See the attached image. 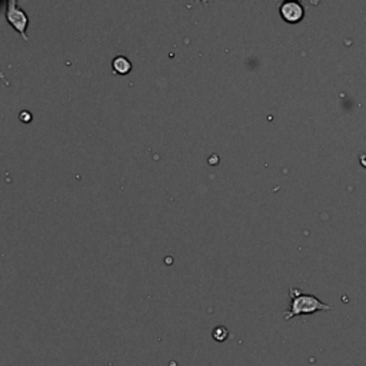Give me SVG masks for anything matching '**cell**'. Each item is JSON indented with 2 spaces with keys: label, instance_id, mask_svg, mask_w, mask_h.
Returning a JSON list of instances; mask_svg holds the SVG:
<instances>
[{
  "label": "cell",
  "instance_id": "6da1fadb",
  "mask_svg": "<svg viewBox=\"0 0 366 366\" xmlns=\"http://www.w3.org/2000/svg\"><path fill=\"white\" fill-rule=\"evenodd\" d=\"M289 295H290V305L289 309L284 312L285 320H289L295 316L312 315L315 312H325L332 309V306L324 304L315 295L302 294V290L296 288L289 289Z\"/></svg>",
  "mask_w": 366,
  "mask_h": 366
},
{
  "label": "cell",
  "instance_id": "277c9868",
  "mask_svg": "<svg viewBox=\"0 0 366 366\" xmlns=\"http://www.w3.org/2000/svg\"><path fill=\"white\" fill-rule=\"evenodd\" d=\"M132 62L129 60V58L123 56V54H118L114 56L112 60V70L113 73L116 74H120V76H124V74H129L132 72Z\"/></svg>",
  "mask_w": 366,
  "mask_h": 366
},
{
  "label": "cell",
  "instance_id": "8992f818",
  "mask_svg": "<svg viewBox=\"0 0 366 366\" xmlns=\"http://www.w3.org/2000/svg\"><path fill=\"white\" fill-rule=\"evenodd\" d=\"M19 119H20L22 122L29 123L32 120V113L29 112V110H22V112L19 113Z\"/></svg>",
  "mask_w": 366,
  "mask_h": 366
},
{
  "label": "cell",
  "instance_id": "7a4b0ae2",
  "mask_svg": "<svg viewBox=\"0 0 366 366\" xmlns=\"http://www.w3.org/2000/svg\"><path fill=\"white\" fill-rule=\"evenodd\" d=\"M4 4H6L4 16H6L8 23L20 34L23 40L28 42L29 40V36H28L29 16H28V13L23 10L22 8H19L18 0H8Z\"/></svg>",
  "mask_w": 366,
  "mask_h": 366
},
{
  "label": "cell",
  "instance_id": "3957f363",
  "mask_svg": "<svg viewBox=\"0 0 366 366\" xmlns=\"http://www.w3.org/2000/svg\"><path fill=\"white\" fill-rule=\"evenodd\" d=\"M279 14L286 23L295 24L305 18V8L298 0H285L279 6Z\"/></svg>",
  "mask_w": 366,
  "mask_h": 366
},
{
  "label": "cell",
  "instance_id": "5b68a950",
  "mask_svg": "<svg viewBox=\"0 0 366 366\" xmlns=\"http://www.w3.org/2000/svg\"><path fill=\"white\" fill-rule=\"evenodd\" d=\"M212 336H214V340L218 342H224L229 336V329L226 326H216L214 330H212Z\"/></svg>",
  "mask_w": 366,
  "mask_h": 366
}]
</instances>
